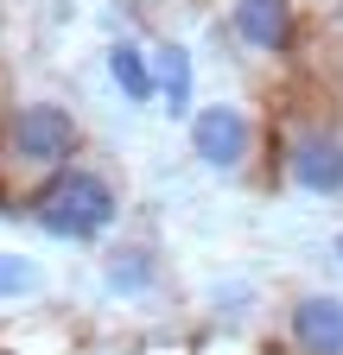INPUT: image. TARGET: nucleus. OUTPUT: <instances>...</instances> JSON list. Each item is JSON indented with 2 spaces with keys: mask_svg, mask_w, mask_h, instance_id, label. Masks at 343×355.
<instances>
[{
  "mask_svg": "<svg viewBox=\"0 0 343 355\" xmlns=\"http://www.w3.org/2000/svg\"><path fill=\"white\" fill-rule=\"evenodd\" d=\"M83 159V121L58 96H13L7 114V140H0V209L19 216L58 171Z\"/></svg>",
  "mask_w": 343,
  "mask_h": 355,
  "instance_id": "nucleus-1",
  "label": "nucleus"
},
{
  "mask_svg": "<svg viewBox=\"0 0 343 355\" xmlns=\"http://www.w3.org/2000/svg\"><path fill=\"white\" fill-rule=\"evenodd\" d=\"M19 216L32 222L38 235H51V241H102L115 222H121V184H115L108 165L76 159V165L58 171Z\"/></svg>",
  "mask_w": 343,
  "mask_h": 355,
  "instance_id": "nucleus-2",
  "label": "nucleus"
},
{
  "mask_svg": "<svg viewBox=\"0 0 343 355\" xmlns=\"http://www.w3.org/2000/svg\"><path fill=\"white\" fill-rule=\"evenodd\" d=\"M274 171L299 197H343V121L324 114V102H299L274 127Z\"/></svg>",
  "mask_w": 343,
  "mask_h": 355,
  "instance_id": "nucleus-3",
  "label": "nucleus"
},
{
  "mask_svg": "<svg viewBox=\"0 0 343 355\" xmlns=\"http://www.w3.org/2000/svg\"><path fill=\"white\" fill-rule=\"evenodd\" d=\"M191 153L203 159V171L242 184V178H254V165L267 153V121L235 108V102H203V108H191Z\"/></svg>",
  "mask_w": 343,
  "mask_h": 355,
  "instance_id": "nucleus-4",
  "label": "nucleus"
},
{
  "mask_svg": "<svg viewBox=\"0 0 343 355\" xmlns=\"http://www.w3.org/2000/svg\"><path fill=\"white\" fill-rule=\"evenodd\" d=\"M223 32L248 64H280L299 44V0H229Z\"/></svg>",
  "mask_w": 343,
  "mask_h": 355,
  "instance_id": "nucleus-5",
  "label": "nucleus"
},
{
  "mask_svg": "<svg viewBox=\"0 0 343 355\" xmlns=\"http://www.w3.org/2000/svg\"><path fill=\"white\" fill-rule=\"evenodd\" d=\"M280 343L286 355H343V292L306 286L280 311Z\"/></svg>",
  "mask_w": 343,
  "mask_h": 355,
  "instance_id": "nucleus-6",
  "label": "nucleus"
},
{
  "mask_svg": "<svg viewBox=\"0 0 343 355\" xmlns=\"http://www.w3.org/2000/svg\"><path fill=\"white\" fill-rule=\"evenodd\" d=\"M102 279H108V292H121V298L153 292V286H159V254H153V241H121V248H108V254H102Z\"/></svg>",
  "mask_w": 343,
  "mask_h": 355,
  "instance_id": "nucleus-7",
  "label": "nucleus"
},
{
  "mask_svg": "<svg viewBox=\"0 0 343 355\" xmlns=\"http://www.w3.org/2000/svg\"><path fill=\"white\" fill-rule=\"evenodd\" d=\"M153 89H159V102H165V114H185L191 121V51L185 44H172V38H159V51H153Z\"/></svg>",
  "mask_w": 343,
  "mask_h": 355,
  "instance_id": "nucleus-8",
  "label": "nucleus"
},
{
  "mask_svg": "<svg viewBox=\"0 0 343 355\" xmlns=\"http://www.w3.org/2000/svg\"><path fill=\"white\" fill-rule=\"evenodd\" d=\"M108 76H115V89L127 102H159V89H153V58L140 51V44H127V38H115L108 44Z\"/></svg>",
  "mask_w": 343,
  "mask_h": 355,
  "instance_id": "nucleus-9",
  "label": "nucleus"
},
{
  "mask_svg": "<svg viewBox=\"0 0 343 355\" xmlns=\"http://www.w3.org/2000/svg\"><path fill=\"white\" fill-rule=\"evenodd\" d=\"M32 292H45V266L26 260V254H0V304L7 298H32Z\"/></svg>",
  "mask_w": 343,
  "mask_h": 355,
  "instance_id": "nucleus-10",
  "label": "nucleus"
},
{
  "mask_svg": "<svg viewBox=\"0 0 343 355\" xmlns=\"http://www.w3.org/2000/svg\"><path fill=\"white\" fill-rule=\"evenodd\" d=\"M127 7H134V19L140 26H153V32H172V19H185L197 0H127Z\"/></svg>",
  "mask_w": 343,
  "mask_h": 355,
  "instance_id": "nucleus-11",
  "label": "nucleus"
},
{
  "mask_svg": "<svg viewBox=\"0 0 343 355\" xmlns=\"http://www.w3.org/2000/svg\"><path fill=\"white\" fill-rule=\"evenodd\" d=\"M299 13H312V19H343V0H299Z\"/></svg>",
  "mask_w": 343,
  "mask_h": 355,
  "instance_id": "nucleus-12",
  "label": "nucleus"
},
{
  "mask_svg": "<svg viewBox=\"0 0 343 355\" xmlns=\"http://www.w3.org/2000/svg\"><path fill=\"white\" fill-rule=\"evenodd\" d=\"M7 114H13V89H7V70H0V140H7ZM7 216V209H0Z\"/></svg>",
  "mask_w": 343,
  "mask_h": 355,
  "instance_id": "nucleus-13",
  "label": "nucleus"
},
{
  "mask_svg": "<svg viewBox=\"0 0 343 355\" xmlns=\"http://www.w3.org/2000/svg\"><path fill=\"white\" fill-rule=\"evenodd\" d=\"M331 254H337V260H343V235H337V241H331Z\"/></svg>",
  "mask_w": 343,
  "mask_h": 355,
  "instance_id": "nucleus-14",
  "label": "nucleus"
}]
</instances>
